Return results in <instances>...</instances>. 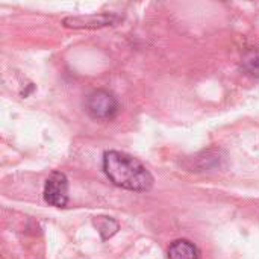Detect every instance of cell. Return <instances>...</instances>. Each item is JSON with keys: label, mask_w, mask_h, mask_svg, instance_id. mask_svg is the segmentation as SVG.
I'll return each mask as SVG.
<instances>
[{"label": "cell", "mask_w": 259, "mask_h": 259, "mask_svg": "<svg viewBox=\"0 0 259 259\" xmlns=\"http://www.w3.org/2000/svg\"><path fill=\"white\" fill-rule=\"evenodd\" d=\"M103 170L109 181L129 191H149L153 187V176L134 156L109 150L103 155Z\"/></svg>", "instance_id": "6da1fadb"}, {"label": "cell", "mask_w": 259, "mask_h": 259, "mask_svg": "<svg viewBox=\"0 0 259 259\" xmlns=\"http://www.w3.org/2000/svg\"><path fill=\"white\" fill-rule=\"evenodd\" d=\"M87 111L94 118L108 120L117 114L118 102L112 93L106 90H96L87 99Z\"/></svg>", "instance_id": "7a4b0ae2"}, {"label": "cell", "mask_w": 259, "mask_h": 259, "mask_svg": "<svg viewBox=\"0 0 259 259\" xmlns=\"http://www.w3.org/2000/svg\"><path fill=\"white\" fill-rule=\"evenodd\" d=\"M44 200L56 208H64L68 202V181L61 171H55L49 176L44 187Z\"/></svg>", "instance_id": "3957f363"}, {"label": "cell", "mask_w": 259, "mask_h": 259, "mask_svg": "<svg viewBox=\"0 0 259 259\" xmlns=\"http://www.w3.org/2000/svg\"><path fill=\"white\" fill-rule=\"evenodd\" d=\"M117 20L112 14H96V15H87V17H67L64 18V26L73 27V29H97L114 24Z\"/></svg>", "instance_id": "277c9868"}, {"label": "cell", "mask_w": 259, "mask_h": 259, "mask_svg": "<svg viewBox=\"0 0 259 259\" xmlns=\"http://www.w3.org/2000/svg\"><path fill=\"white\" fill-rule=\"evenodd\" d=\"M168 259H200V253L191 241L176 240L168 247Z\"/></svg>", "instance_id": "5b68a950"}, {"label": "cell", "mask_w": 259, "mask_h": 259, "mask_svg": "<svg viewBox=\"0 0 259 259\" xmlns=\"http://www.w3.org/2000/svg\"><path fill=\"white\" fill-rule=\"evenodd\" d=\"M94 226L97 228V231L102 235L103 241H106L108 238L115 235L118 228H120L118 223L114 219H111V217H96L94 219Z\"/></svg>", "instance_id": "8992f818"}, {"label": "cell", "mask_w": 259, "mask_h": 259, "mask_svg": "<svg viewBox=\"0 0 259 259\" xmlns=\"http://www.w3.org/2000/svg\"><path fill=\"white\" fill-rule=\"evenodd\" d=\"M241 68L247 74L259 77V49H250L243 55Z\"/></svg>", "instance_id": "52a82bcc"}]
</instances>
